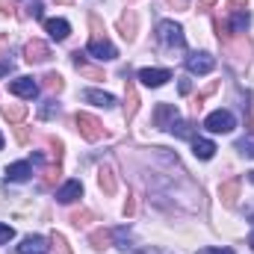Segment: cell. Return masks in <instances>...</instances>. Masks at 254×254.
I'll use <instances>...</instances> for the list:
<instances>
[{
    "instance_id": "1",
    "label": "cell",
    "mask_w": 254,
    "mask_h": 254,
    "mask_svg": "<svg viewBox=\"0 0 254 254\" xmlns=\"http://www.w3.org/2000/svg\"><path fill=\"white\" fill-rule=\"evenodd\" d=\"M92 21V39H89V54L95 57V60H116L119 57V51H116V45L104 36V30H101V21L92 15L89 18Z\"/></svg>"
},
{
    "instance_id": "2",
    "label": "cell",
    "mask_w": 254,
    "mask_h": 254,
    "mask_svg": "<svg viewBox=\"0 0 254 254\" xmlns=\"http://www.w3.org/2000/svg\"><path fill=\"white\" fill-rule=\"evenodd\" d=\"M157 39H160V45H166L169 51H184V48H187L184 30H181V24H175V21H160V24H157Z\"/></svg>"
},
{
    "instance_id": "3",
    "label": "cell",
    "mask_w": 254,
    "mask_h": 254,
    "mask_svg": "<svg viewBox=\"0 0 254 254\" xmlns=\"http://www.w3.org/2000/svg\"><path fill=\"white\" fill-rule=\"evenodd\" d=\"M74 125H77V130H80V136L89 139V142H98L101 136H107L104 125H101L95 116H89V113H77V116H74Z\"/></svg>"
},
{
    "instance_id": "4",
    "label": "cell",
    "mask_w": 254,
    "mask_h": 254,
    "mask_svg": "<svg viewBox=\"0 0 254 254\" xmlns=\"http://www.w3.org/2000/svg\"><path fill=\"white\" fill-rule=\"evenodd\" d=\"M204 127H207L210 133H231V130L237 127V119H234L228 110H216V113H210V116H207Z\"/></svg>"
},
{
    "instance_id": "5",
    "label": "cell",
    "mask_w": 254,
    "mask_h": 254,
    "mask_svg": "<svg viewBox=\"0 0 254 254\" xmlns=\"http://www.w3.org/2000/svg\"><path fill=\"white\" fill-rule=\"evenodd\" d=\"M24 60H27L30 65H36V63H48V60H51V48H48L45 42L33 39V42H27V48H24Z\"/></svg>"
},
{
    "instance_id": "6",
    "label": "cell",
    "mask_w": 254,
    "mask_h": 254,
    "mask_svg": "<svg viewBox=\"0 0 254 254\" xmlns=\"http://www.w3.org/2000/svg\"><path fill=\"white\" fill-rule=\"evenodd\" d=\"M98 187L104 190V195H116L119 192V178H116V169L110 163H104L98 169Z\"/></svg>"
},
{
    "instance_id": "7",
    "label": "cell",
    "mask_w": 254,
    "mask_h": 254,
    "mask_svg": "<svg viewBox=\"0 0 254 254\" xmlns=\"http://www.w3.org/2000/svg\"><path fill=\"white\" fill-rule=\"evenodd\" d=\"M139 80L145 86H151V89H160L166 80H172V71L169 68H142L139 71Z\"/></svg>"
},
{
    "instance_id": "8",
    "label": "cell",
    "mask_w": 254,
    "mask_h": 254,
    "mask_svg": "<svg viewBox=\"0 0 254 254\" xmlns=\"http://www.w3.org/2000/svg\"><path fill=\"white\" fill-rule=\"evenodd\" d=\"M175 122H178V107H175V104H160V107L154 110V127L169 130Z\"/></svg>"
},
{
    "instance_id": "9",
    "label": "cell",
    "mask_w": 254,
    "mask_h": 254,
    "mask_svg": "<svg viewBox=\"0 0 254 254\" xmlns=\"http://www.w3.org/2000/svg\"><path fill=\"white\" fill-rule=\"evenodd\" d=\"M9 92L18 95V98H36L39 95V83L33 77H18V80L9 83Z\"/></svg>"
},
{
    "instance_id": "10",
    "label": "cell",
    "mask_w": 254,
    "mask_h": 254,
    "mask_svg": "<svg viewBox=\"0 0 254 254\" xmlns=\"http://www.w3.org/2000/svg\"><path fill=\"white\" fill-rule=\"evenodd\" d=\"M249 21H252V15H249V9H243L237 0H231V33H243L246 27H249Z\"/></svg>"
},
{
    "instance_id": "11",
    "label": "cell",
    "mask_w": 254,
    "mask_h": 254,
    "mask_svg": "<svg viewBox=\"0 0 254 254\" xmlns=\"http://www.w3.org/2000/svg\"><path fill=\"white\" fill-rule=\"evenodd\" d=\"M187 68H190V74H210L216 68V60L210 54H192L187 60Z\"/></svg>"
},
{
    "instance_id": "12",
    "label": "cell",
    "mask_w": 254,
    "mask_h": 254,
    "mask_svg": "<svg viewBox=\"0 0 254 254\" xmlns=\"http://www.w3.org/2000/svg\"><path fill=\"white\" fill-rule=\"evenodd\" d=\"M18 254H48V240L45 237H24L21 246H18Z\"/></svg>"
},
{
    "instance_id": "13",
    "label": "cell",
    "mask_w": 254,
    "mask_h": 254,
    "mask_svg": "<svg viewBox=\"0 0 254 254\" xmlns=\"http://www.w3.org/2000/svg\"><path fill=\"white\" fill-rule=\"evenodd\" d=\"M89 246H92L95 252L113 249V246H116V240H113V231H107V228H98V231H92V234H89Z\"/></svg>"
},
{
    "instance_id": "14",
    "label": "cell",
    "mask_w": 254,
    "mask_h": 254,
    "mask_svg": "<svg viewBox=\"0 0 254 254\" xmlns=\"http://www.w3.org/2000/svg\"><path fill=\"white\" fill-rule=\"evenodd\" d=\"M80 195H83V184H80V181H68L65 187L57 190V201H60V204H71V201H77Z\"/></svg>"
},
{
    "instance_id": "15",
    "label": "cell",
    "mask_w": 254,
    "mask_h": 254,
    "mask_svg": "<svg viewBox=\"0 0 254 254\" xmlns=\"http://www.w3.org/2000/svg\"><path fill=\"white\" fill-rule=\"evenodd\" d=\"M225 48H228V54H231L234 60H249V51H252V45H249V39H246L243 33H240L237 39H231Z\"/></svg>"
},
{
    "instance_id": "16",
    "label": "cell",
    "mask_w": 254,
    "mask_h": 254,
    "mask_svg": "<svg viewBox=\"0 0 254 254\" xmlns=\"http://www.w3.org/2000/svg\"><path fill=\"white\" fill-rule=\"evenodd\" d=\"M33 175V166L27 163V160H21V163H12V166H6V181H15V184H21V181H27Z\"/></svg>"
},
{
    "instance_id": "17",
    "label": "cell",
    "mask_w": 254,
    "mask_h": 254,
    "mask_svg": "<svg viewBox=\"0 0 254 254\" xmlns=\"http://www.w3.org/2000/svg\"><path fill=\"white\" fill-rule=\"evenodd\" d=\"M45 30H48V36H51V39H57V42L68 39V33H71L68 21H63V18H48V21H45Z\"/></svg>"
},
{
    "instance_id": "18",
    "label": "cell",
    "mask_w": 254,
    "mask_h": 254,
    "mask_svg": "<svg viewBox=\"0 0 254 254\" xmlns=\"http://www.w3.org/2000/svg\"><path fill=\"white\" fill-rule=\"evenodd\" d=\"M219 198H222L225 207H234L237 198H240V181H237V178H234V181H225V184L219 187Z\"/></svg>"
},
{
    "instance_id": "19",
    "label": "cell",
    "mask_w": 254,
    "mask_h": 254,
    "mask_svg": "<svg viewBox=\"0 0 254 254\" xmlns=\"http://www.w3.org/2000/svg\"><path fill=\"white\" fill-rule=\"evenodd\" d=\"M125 98H127L125 116H127V119H133V116H136V110H139V95H136V83H133L130 77L125 80Z\"/></svg>"
},
{
    "instance_id": "20",
    "label": "cell",
    "mask_w": 254,
    "mask_h": 254,
    "mask_svg": "<svg viewBox=\"0 0 254 254\" xmlns=\"http://www.w3.org/2000/svg\"><path fill=\"white\" fill-rule=\"evenodd\" d=\"M74 65H77V71L83 74V77H89V80H104V68H95V65L86 63V57L77 51L74 54Z\"/></svg>"
},
{
    "instance_id": "21",
    "label": "cell",
    "mask_w": 254,
    "mask_h": 254,
    "mask_svg": "<svg viewBox=\"0 0 254 254\" xmlns=\"http://www.w3.org/2000/svg\"><path fill=\"white\" fill-rule=\"evenodd\" d=\"M192 154H195L198 160H210V157L216 154V145H213L210 139H192Z\"/></svg>"
},
{
    "instance_id": "22",
    "label": "cell",
    "mask_w": 254,
    "mask_h": 254,
    "mask_svg": "<svg viewBox=\"0 0 254 254\" xmlns=\"http://www.w3.org/2000/svg\"><path fill=\"white\" fill-rule=\"evenodd\" d=\"M119 30H122V36H125L127 42L136 39V12H127V15L119 18Z\"/></svg>"
},
{
    "instance_id": "23",
    "label": "cell",
    "mask_w": 254,
    "mask_h": 254,
    "mask_svg": "<svg viewBox=\"0 0 254 254\" xmlns=\"http://www.w3.org/2000/svg\"><path fill=\"white\" fill-rule=\"evenodd\" d=\"M0 113H3V119H9V122H15V125H18V122L27 116V107H24V104H3V107H0Z\"/></svg>"
},
{
    "instance_id": "24",
    "label": "cell",
    "mask_w": 254,
    "mask_h": 254,
    "mask_svg": "<svg viewBox=\"0 0 254 254\" xmlns=\"http://www.w3.org/2000/svg\"><path fill=\"white\" fill-rule=\"evenodd\" d=\"M83 98H86V101H92V104H98V107H113V104H116V98H113V95H107V92H95V89H86V92H83Z\"/></svg>"
},
{
    "instance_id": "25",
    "label": "cell",
    "mask_w": 254,
    "mask_h": 254,
    "mask_svg": "<svg viewBox=\"0 0 254 254\" xmlns=\"http://www.w3.org/2000/svg\"><path fill=\"white\" fill-rule=\"evenodd\" d=\"M169 130H172L178 139H195V125H192V122H175Z\"/></svg>"
},
{
    "instance_id": "26",
    "label": "cell",
    "mask_w": 254,
    "mask_h": 254,
    "mask_svg": "<svg viewBox=\"0 0 254 254\" xmlns=\"http://www.w3.org/2000/svg\"><path fill=\"white\" fill-rule=\"evenodd\" d=\"M71 222H74L77 228H86L89 222H95V213H92V210H77V213H71Z\"/></svg>"
},
{
    "instance_id": "27",
    "label": "cell",
    "mask_w": 254,
    "mask_h": 254,
    "mask_svg": "<svg viewBox=\"0 0 254 254\" xmlns=\"http://www.w3.org/2000/svg\"><path fill=\"white\" fill-rule=\"evenodd\" d=\"M63 77H60V74H57V71H51V74H48V77H45V89H48V92H63Z\"/></svg>"
},
{
    "instance_id": "28",
    "label": "cell",
    "mask_w": 254,
    "mask_h": 254,
    "mask_svg": "<svg viewBox=\"0 0 254 254\" xmlns=\"http://www.w3.org/2000/svg\"><path fill=\"white\" fill-rule=\"evenodd\" d=\"M54 181H60V163H57V166H51V169L45 172V178H42V187L48 190V187H54Z\"/></svg>"
},
{
    "instance_id": "29",
    "label": "cell",
    "mask_w": 254,
    "mask_h": 254,
    "mask_svg": "<svg viewBox=\"0 0 254 254\" xmlns=\"http://www.w3.org/2000/svg\"><path fill=\"white\" fill-rule=\"evenodd\" d=\"M237 151H240L243 157L254 160V139H240V142H237Z\"/></svg>"
},
{
    "instance_id": "30",
    "label": "cell",
    "mask_w": 254,
    "mask_h": 254,
    "mask_svg": "<svg viewBox=\"0 0 254 254\" xmlns=\"http://www.w3.org/2000/svg\"><path fill=\"white\" fill-rule=\"evenodd\" d=\"M57 113H60V104H57V101H45V107L39 110V116H42V119H54Z\"/></svg>"
},
{
    "instance_id": "31",
    "label": "cell",
    "mask_w": 254,
    "mask_h": 254,
    "mask_svg": "<svg viewBox=\"0 0 254 254\" xmlns=\"http://www.w3.org/2000/svg\"><path fill=\"white\" fill-rule=\"evenodd\" d=\"M48 148H51V157L60 163V160H63V142H60V139H48Z\"/></svg>"
},
{
    "instance_id": "32",
    "label": "cell",
    "mask_w": 254,
    "mask_h": 254,
    "mask_svg": "<svg viewBox=\"0 0 254 254\" xmlns=\"http://www.w3.org/2000/svg\"><path fill=\"white\" fill-rule=\"evenodd\" d=\"M54 249H57V254H71V249H68V243H65L63 234H54Z\"/></svg>"
},
{
    "instance_id": "33",
    "label": "cell",
    "mask_w": 254,
    "mask_h": 254,
    "mask_svg": "<svg viewBox=\"0 0 254 254\" xmlns=\"http://www.w3.org/2000/svg\"><path fill=\"white\" fill-rule=\"evenodd\" d=\"M136 207H139L136 195H127V201H125V216H136Z\"/></svg>"
},
{
    "instance_id": "34",
    "label": "cell",
    "mask_w": 254,
    "mask_h": 254,
    "mask_svg": "<svg viewBox=\"0 0 254 254\" xmlns=\"http://www.w3.org/2000/svg\"><path fill=\"white\" fill-rule=\"evenodd\" d=\"M12 237H15V231H12L9 225H3V222H0V246H3V243H9Z\"/></svg>"
},
{
    "instance_id": "35",
    "label": "cell",
    "mask_w": 254,
    "mask_h": 254,
    "mask_svg": "<svg viewBox=\"0 0 254 254\" xmlns=\"http://www.w3.org/2000/svg\"><path fill=\"white\" fill-rule=\"evenodd\" d=\"M27 9H30V15H33V18H42V15H45V6H42L39 0H33V3L27 6Z\"/></svg>"
},
{
    "instance_id": "36",
    "label": "cell",
    "mask_w": 254,
    "mask_h": 254,
    "mask_svg": "<svg viewBox=\"0 0 254 254\" xmlns=\"http://www.w3.org/2000/svg\"><path fill=\"white\" fill-rule=\"evenodd\" d=\"M0 12L3 15H15V0H0Z\"/></svg>"
},
{
    "instance_id": "37",
    "label": "cell",
    "mask_w": 254,
    "mask_h": 254,
    "mask_svg": "<svg viewBox=\"0 0 254 254\" xmlns=\"http://www.w3.org/2000/svg\"><path fill=\"white\" fill-rule=\"evenodd\" d=\"M15 139H18L21 145H27V139H30V133H27V127H15Z\"/></svg>"
},
{
    "instance_id": "38",
    "label": "cell",
    "mask_w": 254,
    "mask_h": 254,
    "mask_svg": "<svg viewBox=\"0 0 254 254\" xmlns=\"http://www.w3.org/2000/svg\"><path fill=\"white\" fill-rule=\"evenodd\" d=\"M213 3H216V0H198V3H195V9H198V12H207Z\"/></svg>"
},
{
    "instance_id": "39",
    "label": "cell",
    "mask_w": 254,
    "mask_h": 254,
    "mask_svg": "<svg viewBox=\"0 0 254 254\" xmlns=\"http://www.w3.org/2000/svg\"><path fill=\"white\" fill-rule=\"evenodd\" d=\"M198 254H234L231 249H201Z\"/></svg>"
},
{
    "instance_id": "40",
    "label": "cell",
    "mask_w": 254,
    "mask_h": 254,
    "mask_svg": "<svg viewBox=\"0 0 254 254\" xmlns=\"http://www.w3.org/2000/svg\"><path fill=\"white\" fill-rule=\"evenodd\" d=\"M178 89H181V95H190V92H192V83H190V80H187V77H184Z\"/></svg>"
},
{
    "instance_id": "41",
    "label": "cell",
    "mask_w": 254,
    "mask_h": 254,
    "mask_svg": "<svg viewBox=\"0 0 254 254\" xmlns=\"http://www.w3.org/2000/svg\"><path fill=\"white\" fill-rule=\"evenodd\" d=\"M136 254H169L166 249H142V252H136Z\"/></svg>"
},
{
    "instance_id": "42",
    "label": "cell",
    "mask_w": 254,
    "mask_h": 254,
    "mask_svg": "<svg viewBox=\"0 0 254 254\" xmlns=\"http://www.w3.org/2000/svg\"><path fill=\"white\" fill-rule=\"evenodd\" d=\"M12 71V63H0V77H6Z\"/></svg>"
},
{
    "instance_id": "43",
    "label": "cell",
    "mask_w": 254,
    "mask_h": 254,
    "mask_svg": "<svg viewBox=\"0 0 254 254\" xmlns=\"http://www.w3.org/2000/svg\"><path fill=\"white\" fill-rule=\"evenodd\" d=\"M6 45H9V39H6V36H0V48H6Z\"/></svg>"
},
{
    "instance_id": "44",
    "label": "cell",
    "mask_w": 254,
    "mask_h": 254,
    "mask_svg": "<svg viewBox=\"0 0 254 254\" xmlns=\"http://www.w3.org/2000/svg\"><path fill=\"white\" fill-rule=\"evenodd\" d=\"M249 127H252V133H254V113L249 116Z\"/></svg>"
},
{
    "instance_id": "45",
    "label": "cell",
    "mask_w": 254,
    "mask_h": 254,
    "mask_svg": "<svg viewBox=\"0 0 254 254\" xmlns=\"http://www.w3.org/2000/svg\"><path fill=\"white\" fill-rule=\"evenodd\" d=\"M169 3H172V6H184V0H169Z\"/></svg>"
},
{
    "instance_id": "46",
    "label": "cell",
    "mask_w": 254,
    "mask_h": 254,
    "mask_svg": "<svg viewBox=\"0 0 254 254\" xmlns=\"http://www.w3.org/2000/svg\"><path fill=\"white\" fill-rule=\"evenodd\" d=\"M249 249H254V234L249 237Z\"/></svg>"
},
{
    "instance_id": "47",
    "label": "cell",
    "mask_w": 254,
    "mask_h": 254,
    "mask_svg": "<svg viewBox=\"0 0 254 254\" xmlns=\"http://www.w3.org/2000/svg\"><path fill=\"white\" fill-rule=\"evenodd\" d=\"M249 178H252V184H254V172H249Z\"/></svg>"
},
{
    "instance_id": "48",
    "label": "cell",
    "mask_w": 254,
    "mask_h": 254,
    "mask_svg": "<svg viewBox=\"0 0 254 254\" xmlns=\"http://www.w3.org/2000/svg\"><path fill=\"white\" fill-rule=\"evenodd\" d=\"M0 148H3V136H0Z\"/></svg>"
}]
</instances>
